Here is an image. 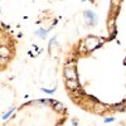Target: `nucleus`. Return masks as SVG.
<instances>
[{"label":"nucleus","instance_id":"1","mask_svg":"<svg viewBox=\"0 0 126 126\" xmlns=\"http://www.w3.org/2000/svg\"><path fill=\"white\" fill-rule=\"evenodd\" d=\"M83 46H85V48H86L87 52H92L93 49H96L97 47H100V39L96 38V37H88L85 40Z\"/></svg>","mask_w":126,"mask_h":126},{"label":"nucleus","instance_id":"3","mask_svg":"<svg viewBox=\"0 0 126 126\" xmlns=\"http://www.w3.org/2000/svg\"><path fill=\"white\" fill-rule=\"evenodd\" d=\"M66 85H67V88L69 91H72V92L79 88V85H78V81L77 79H67Z\"/></svg>","mask_w":126,"mask_h":126},{"label":"nucleus","instance_id":"11","mask_svg":"<svg viewBox=\"0 0 126 126\" xmlns=\"http://www.w3.org/2000/svg\"><path fill=\"white\" fill-rule=\"evenodd\" d=\"M64 67H76V62L75 61H73V62H68Z\"/></svg>","mask_w":126,"mask_h":126},{"label":"nucleus","instance_id":"13","mask_svg":"<svg viewBox=\"0 0 126 126\" xmlns=\"http://www.w3.org/2000/svg\"><path fill=\"white\" fill-rule=\"evenodd\" d=\"M43 91L47 92V93H53L54 92V90H47V88H43Z\"/></svg>","mask_w":126,"mask_h":126},{"label":"nucleus","instance_id":"15","mask_svg":"<svg viewBox=\"0 0 126 126\" xmlns=\"http://www.w3.org/2000/svg\"><path fill=\"white\" fill-rule=\"evenodd\" d=\"M83 1H86V0H83Z\"/></svg>","mask_w":126,"mask_h":126},{"label":"nucleus","instance_id":"4","mask_svg":"<svg viewBox=\"0 0 126 126\" xmlns=\"http://www.w3.org/2000/svg\"><path fill=\"white\" fill-rule=\"evenodd\" d=\"M105 110V106H103V105L101 103V102H96V103H94V106H93V111L94 112H102Z\"/></svg>","mask_w":126,"mask_h":126},{"label":"nucleus","instance_id":"10","mask_svg":"<svg viewBox=\"0 0 126 126\" xmlns=\"http://www.w3.org/2000/svg\"><path fill=\"white\" fill-rule=\"evenodd\" d=\"M13 111H14V109H13V110H10L9 112H6V113L4 115V116H3V120H6V119H8V117L10 116V115H12V113H13Z\"/></svg>","mask_w":126,"mask_h":126},{"label":"nucleus","instance_id":"9","mask_svg":"<svg viewBox=\"0 0 126 126\" xmlns=\"http://www.w3.org/2000/svg\"><path fill=\"white\" fill-rule=\"evenodd\" d=\"M125 103H126V101H122V102H120L119 105H115L113 109H116V110H121L122 107H125Z\"/></svg>","mask_w":126,"mask_h":126},{"label":"nucleus","instance_id":"5","mask_svg":"<svg viewBox=\"0 0 126 126\" xmlns=\"http://www.w3.org/2000/svg\"><path fill=\"white\" fill-rule=\"evenodd\" d=\"M9 54H10L9 48H6L5 46H1V48H0V56L1 57H9Z\"/></svg>","mask_w":126,"mask_h":126},{"label":"nucleus","instance_id":"8","mask_svg":"<svg viewBox=\"0 0 126 126\" xmlns=\"http://www.w3.org/2000/svg\"><path fill=\"white\" fill-rule=\"evenodd\" d=\"M37 35H38V37H42V38H44V37L47 35V30H43V29L38 30V32H37Z\"/></svg>","mask_w":126,"mask_h":126},{"label":"nucleus","instance_id":"12","mask_svg":"<svg viewBox=\"0 0 126 126\" xmlns=\"http://www.w3.org/2000/svg\"><path fill=\"white\" fill-rule=\"evenodd\" d=\"M6 62H8V57H1L0 58V63H1V64H5Z\"/></svg>","mask_w":126,"mask_h":126},{"label":"nucleus","instance_id":"7","mask_svg":"<svg viewBox=\"0 0 126 126\" xmlns=\"http://www.w3.org/2000/svg\"><path fill=\"white\" fill-rule=\"evenodd\" d=\"M86 16L91 19L92 24H96V20H97V18H96V15H94L93 13H91V12H86Z\"/></svg>","mask_w":126,"mask_h":126},{"label":"nucleus","instance_id":"6","mask_svg":"<svg viewBox=\"0 0 126 126\" xmlns=\"http://www.w3.org/2000/svg\"><path fill=\"white\" fill-rule=\"evenodd\" d=\"M53 109L57 111V112H63V111H66V107H64V105L63 103H59V102H57L54 106H53Z\"/></svg>","mask_w":126,"mask_h":126},{"label":"nucleus","instance_id":"14","mask_svg":"<svg viewBox=\"0 0 126 126\" xmlns=\"http://www.w3.org/2000/svg\"><path fill=\"white\" fill-rule=\"evenodd\" d=\"M111 121H113V117H107L105 120V122H111Z\"/></svg>","mask_w":126,"mask_h":126},{"label":"nucleus","instance_id":"2","mask_svg":"<svg viewBox=\"0 0 126 126\" xmlns=\"http://www.w3.org/2000/svg\"><path fill=\"white\" fill-rule=\"evenodd\" d=\"M64 77L67 79H77L76 67H64Z\"/></svg>","mask_w":126,"mask_h":126}]
</instances>
